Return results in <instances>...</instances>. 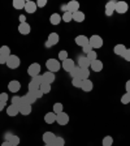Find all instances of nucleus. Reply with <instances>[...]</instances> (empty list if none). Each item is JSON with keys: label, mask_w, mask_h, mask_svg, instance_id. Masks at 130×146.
I'll use <instances>...</instances> for the list:
<instances>
[{"label": "nucleus", "mask_w": 130, "mask_h": 146, "mask_svg": "<svg viewBox=\"0 0 130 146\" xmlns=\"http://www.w3.org/2000/svg\"><path fill=\"white\" fill-rule=\"evenodd\" d=\"M20 89H21V84H20V81H17V80H13V81H11L8 84V90L11 91V93H18Z\"/></svg>", "instance_id": "nucleus-9"}, {"label": "nucleus", "mask_w": 130, "mask_h": 146, "mask_svg": "<svg viewBox=\"0 0 130 146\" xmlns=\"http://www.w3.org/2000/svg\"><path fill=\"white\" fill-rule=\"evenodd\" d=\"M7 141L12 143V146H17L20 143V137L16 136V134H8L7 136Z\"/></svg>", "instance_id": "nucleus-26"}, {"label": "nucleus", "mask_w": 130, "mask_h": 146, "mask_svg": "<svg viewBox=\"0 0 130 146\" xmlns=\"http://www.w3.org/2000/svg\"><path fill=\"white\" fill-rule=\"evenodd\" d=\"M46 67H47L48 72L56 73L61 69V63L57 60V59H48V60L46 61Z\"/></svg>", "instance_id": "nucleus-1"}, {"label": "nucleus", "mask_w": 130, "mask_h": 146, "mask_svg": "<svg viewBox=\"0 0 130 146\" xmlns=\"http://www.w3.org/2000/svg\"><path fill=\"white\" fill-rule=\"evenodd\" d=\"M61 18H63V21H65V22H70V21H73V15L70 12H65L61 16Z\"/></svg>", "instance_id": "nucleus-38"}, {"label": "nucleus", "mask_w": 130, "mask_h": 146, "mask_svg": "<svg viewBox=\"0 0 130 146\" xmlns=\"http://www.w3.org/2000/svg\"><path fill=\"white\" fill-rule=\"evenodd\" d=\"M0 100H1L3 103H7V100H8V94H7V93H1V94H0Z\"/></svg>", "instance_id": "nucleus-46"}, {"label": "nucleus", "mask_w": 130, "mask_h": 146, "mask_svg": "<svg viewBox=\"0 0 130 146\" xmlns=\"http://www.w3.org/2000/svg\"><path fill=\"white\" fill-rule=\"evenodd\" d=\"M103 146H112V143H113V138H112V136H106L103 138Z\"/></svg>", "instance_id": "nucleus-35"}, {"label": "nucleus", "mask_w": 130, "mask_h": 146, "mask_svg": "<svg viewBox=\"0 0 130 146\" xmlns=\"http://www.w3.org/2000/svg\"><path fill=\"white\" fill-rule=\"evenodd\" d=\"M61 68H63L65 72H72L74 68H76V63H74V60L73 59H70V58H68L67 60H64V61H61Z\"/></svg>", "instance_id": "nucleus-5"}, {"label": "nucleus", "mask_w": 130, "mask_h": 146, "mask_svg": "<svg viewBox=\"0 0 130 146\" xmlns=\"http://www.w3.org/2000/svg\"><path fill=\"white\" fill-rule=\"evenodd\" d=\"M44 47H46V48H49V47H52V44L48 42V40H47V42L44 43Z\"/></svg>", "instance_id": "nucleus-54"}, {"label": "nucleus", "mask_w": 130, "mask_h": 146, "mask_svg": "<svg viewBox=\"0 0 130 146\" xmlns=\"http://www.w3.org/2000/svg\"><path fill=\"white\" fill-rule=\"evenodd\" d=\"M44 121L47 123V124H53L55 121H56V113L52 111V112H47L44 115Z\"/></svg>", "instance_id": "nucleus-22"}, {"label": "nucleus", "mask_w": 130, "mask_h": 146, "mask_svg": "<svg viewBox=\"0 0 130 146\" xmlns=\"http://www.w3.org/2000/svg\"><path fill=\"white\" fill-rule=\"evenodd\" d=\"M33 94H34V97H35L36 99H39V98H42L43 95H44V94H43V93H42V91H40V89H38V90L33 91Z\"/></svg>", "instance_id": "nucleus-45"}, {"label": "nucleus", "mask_w": 130, "mask_h": 146, "mask_svg": "<svg viewBox=\"0 0 130 146\" xmlns=\"http://www.w3.org/2000/svg\"><path fill=\"white\" fill-rule=\"evenodd\" d=\"M90 68L92 70H94V72H102V70H103V61H100L99 59H98V60H95V61H92V63H91V65H90Z\"/></svg>", "instance_id": "nucleus-18"}, {"label": "nucleus", "mask_w": 130, "mask_h": 146, "mask_svg": "<svg viewBox=\"0 0 130 146\" xmlns=\"http://www.w3.org/2000/svg\"><path fill=\"white\" fill-rule=\"evenodd\" d=\"M90 65H91V61L88 60L86 56H81V58L78 59V67L79 68H83V69H88L90 68Z\"/></svg>", "instance_id": "nucleus-15"}, {"label": "nucleus", "mask_w": 130, "mask_h": 146, "mask_svg": "<svg viewBox=\"0 0 130 146\" xmlns=\"http://www.w3.org/2000/svg\"><path fill=\"white\" fill-rule=\"evenodd\" d=\"M86 58L88 59V60L91 61V63H92V61H95V60H98V52L95 51H91V52H88L87 55H86Z\"/></svg>", "instance_id": "nucleus-33"}, {"label": "nucleus", "mask_w": 130, "mask_h": 146, "mask_svg": "<svg viewBox=\"0 0 130 146\" xmlns=\"http://www.w3.org/2000/svg\"><path fill=\"white\" fill-rule=\"evenodd\" d=\"M5 65L9 68V69H17V68L21 65V60H20V58H18L17 55L12 54L11 56H8Z\"/></svg>", "instance_id": "nucleus-2"}, {"label": "nucleus", "mask_w": 130, "mask_h": 146, "mask_svg": "<svg viewBox=\"0 0 130 146\" xmlns=\"http://www.w3.org/2000/svg\"><path fill=\"white\" fill-rule=\"evenodd\" d=\"M47 40H48L52 46H56L59 43V40H60V36H59L57 33H49L48 39H47Z\"/></svg>", "instance_id": "nucleus-24"}, {"label": "nucleus", "mask_w": 130, "mask_h": 146, "mask_svg": "<svg viewBox=\"0 0 130 146\" xmlns=\"http://www.w3.org/2000/svg\"><path fill=\"white\" fill-rule=\"evenodd\" d=\"M67 8H68V12H70L73 15V13H76L79 11V3L76 1V0H72V1H69L67 4Z\"/></svg>", "instance_id": "nucleus-10"}, {"label": "nucleus", "mask_w": 130, "mask_h": 146, "mask_svg": "<svg viewBox=\"0 0 130 146\" xmlns=\"http://www.w3.org/2000/svg\"><path fill=\"white\" fill-rule=\"evenodd\" d=\"M88 77H90V69H83V68H81V73H79V78L83 81V80H88Z\"/></svg>", "instance_id": "nucleus-29"}, {"label": "nucleus", "mask_w": 130, "mask_h": 146, "mask_svg": "<svg viewBox=\"0 0 130 146\" xmlns=\"http://www.w3.org/2000/svg\"><path fill=\"white\" fill-rule=\"evenodd\" d=\"M35 100H36V98L34 97V94L31 91H27L26 94L22 97V103L24 104H34Z\"/></svg>", "instance_id": "nucleus-8"}, {"label": "nucleus", "mask_w": 130, "mask_h": 146, "mask_svg": "<svg viewBox=\"0 0 130 146\" xmlns=\"http://www.w3.org/2000/svg\"><path fill=\"white\" fill-rule=\"evenodd\" d=\"M0 55H3V56H7V58H8V56H11V48H9L8 46H1V47H0Z\"/></svg>", "instance_id": "nucleus-31"}, {"label": "nucleus", "mask_w": 130, "mask_h": 146, "mask_svg": "<svg viewBox=\"0 0 130 146\" xmlns=\"http://www.w3.org/2000/svg\"><path fill=\"white\" fill-rule=\"evenodd\" d=\"M56 123H57L59 125H67L68 123H69V115H68L67 112H60L56 115Z\"/></svg>", "instance_id": "nucleus-6"}, {"label": "nucleus", "mask_w": 130, "mask_h": 146, "mask_svg": "<svg viewBox=\"0 0 130 146\" xmlns=\"http://www.w3.org/2000/svg\"><path fill=\"white\" fill-rule=\"evenodd\" d=\"M43 141H44V143H52L55 141V138H56V136H55L53 132H44L43 133Z\"/></svg>", "instance_id": "nucleus-13"}, {"label": "nucleus", "mask_w": 130, "mask_h": 146, "mask_svg": "<svg viewBox=\"0 0 130 146\" xmlns=\"http://www.w3.org/2000/svg\"><path fill=\"white\" fill-rule=\"evenodd\" d=\"M52 143H53L55 146H64V145H65V141H64L63 137L56 136V138H55V141Z\"/></svg>", "instance_id": "nucleus-36"}, {"label": "nucleus", "mask_w": 130, "mask_h": 146, "mask_svg": "<svg viewBox=\"0 0 130 146\" xmlns=\"http://www.w3.org/2000/svg\"><path fill=\"white\" fill-rule=\"evenodd\" d=\"M53 112L57 115V113L63 112V104L61 103H55L53 104Z\"/></svg>", "instance_id": "nucleus-40"}, {"label": "nucleus", "mask_w": 130, "mask_h": 146, "mask_svg": "<svg viewBox=\"0 0 130 146\" xmlns=\"http://www.w3.org/2000/svg\"><path fill=\"white\" fill-rule=\"evenodd\" d=\"M116 3L117 1H108V3L106 4V15L107 16H112L113 13H115V8H116Z\"/></svg>", "instance_id": "nucleus-14"}, {"label": "nucleus", "mask_w": 130, "mask_h": 146, "mask_svg": "<svg viewBox=\"0 0 130 146\" xmlns=\"http://www.w3.org/2000/svg\"><path fill=\"white\" fill-rule=\"evenodd\" d=\"M46 146H55L53 143H46Z\"/></svg>", "instance_id": "nucleus-55"}, {"label": "nucleus", "mask_w": 130, "mask_h": 146, "mask_svg": "<svg viewBox=\"0 0 130 146\" xmlns=\"http://www.w3.org/2000/svg\"><path fill=\"white\" fill-rule=\"evenodd\" d=\"M73 21L83 22V21H85V13L81 12V11H78V12H76V13H73Z\"/></svg>", "instance_id": "nucleus-27"}, {"label": "nucleus", "mask_w": 130, "mask_h": 146, "mask_svg": "<svg viewBox=\"0 0 130 146\" xmlns=\"http://www.w3.org/2000/svg\"><path fill=\"white\" fill-rule=\"evenodd\" d=\"M122 58H124L126 61H130V48L126 50V52L124 54V56H122Z\"/></svg>", "instance_id": "nucleus-48"}, {"label": "nucleus", "mask_w": 130, "mask_h": 146, "mask_svg": "<svg viewBox=\"0 0 130 146\" xmlns=\"http://www.w3.org/2000/svg\"><path fill=\"white\" fill-rule=\"evenodd\" d=\"M11 102H12V104L16 107H20L21 104H24L22 103V97H18V95H15V97L11 99Z\"/></svg>", "instance_id": "nucleus-30"}, {"label": "nucleus", "mask_w": 130, "mask_h": 146, "mask_svg": "<svg viewBox=\"0 0 130 146\" xmlns=\"http://www.w3.org/2000/svg\"><path fill=\"white\" fill-rule=\"evenodd\" d=\"M67 59H68V52L65 51V50H63V51L59 52V60L64 61V60H67Z\"/></svg>", "instance_id": "nucleus-42"}, {"label": "nucleus", "mask_w": 130, "mask_h": 146, "mask_svg": "<svg viewBox=\"0 0 130 146\" xmlns=\"http://www.w3.org/2000/svg\"><path fill=\"white\" fill-rule=\"evenodd\" d=\"M18 110H20L21 115L27 116V115H30V112H31V104H21V106L18 107Z\"/></svg>", "instance_id": "nucleus-21"}, {"label": "nucleus", "mask_w": 130, "mask_h": 146, "mask_svg": "<svg viewBox=\"0 0 130 146\" xmlns=\"http://www.w3.org/2000/svg\"><path fill=\"white\" fill-rule=\"evenodd\" d=\"M125 89H126V93H129V94H130V80H127V81H126Z\"/></svg>", "instance_id": "nucleus-50"}, {"label": "nucleus", "mask_w": 130, "mask_h": 146, "mask_svg": "<svg viewBox=\"0 0 130 146\" xmlns=\"http://www.w3.org/2000/svg\"><path fill=\"white\" fill-rule=\"evenodd\" d=\"M39 89H40V91H42L43 94H48L49 91H51V85H49V84H46V82H43L42 85L39 86Z\"/></svg>", "instance_id": "nucleus-32"}, {"label": "nucleus", "mask_w": 130, "mask_h": 146, "mask_svg": "<svg viewBox=\"0 0 130 146\" xmlns=\"http://www.w3.org/2000/svg\"><path fill=\"white\" fill-rule=\"evenodd\" d=\"M46 5H47V0H38L36 1V7H39V8L46 7Z\"/></svg>", "instance_id": "nucleus-47"}, {"label": "nucleus", "mask_w": 130, "mask_h": 146, "mask_svg": "<svg viewBox=\"0 0 130 146\" xmlns=\"http://www.w3.org/2000/svg\"><path fill=\"white\" fill-rule=\"evenodd\" d=\"M27 89H29V91H35V90H38L39 89V85H36L35 82H33V81H30L29 82V85H27Z\"/></svg>", "instance_id": "nucleus-39"}, {"label": "nucleus", "mask_w": 130, "mask_h": 146, "mask_svg": "<svg viewBox=\"0 0 130 146\" xmlns=\"http://www.w3.org/2000/svg\"><path fill=\"white\" fill-rule=\"evenodd\" d=\"M79 73H81V68L77 65V67L70 72V76H72V78H79Z\"/></svg>", "instance_id": "nucleus-37"}, {"label": "nucleus", "mask_w": 130, "mask_h": 146, "mask_svg": "<svg viewBox=\"0 0 130 146\" xmlns=\"http://www.w3.org/2000/svg\"><path fill=\"white\" fill-rule=\"evenodd\" d=\"M1 146H12V143L9 142V141H4V142L1 143Z\"/></svg>", "instance_id": "nucleus-52"}, {"label": "nucleus", "mask_w": 130, "mask_h": 146, "mask_svg": "<svg viewBox=\"0 0 130 146\" xmlns=\"http://www.w3.org/2000/svg\"><path fill=\"white\" fill-rule=\"evenodd\" d=\"M88 43L92 47V50H98L100 47H103V38L100 35H92L88 38Z\"/></svg>", "instance_id": "nucleus-3"}, {"label": "nucleus", "mask_w": 130, "mask_h": 146, "mask_svg": "<svg viewBox=\"0 0 130 146\" xmlns=\"http://www.w3.org/2000/svg\"><path fill=\"white\" fill-rule=\"evenodd\" d=\"M43 78H44V82L46 84H49L51 85L52 82H55V78H56V76H55V73L52 72H44V74H43Z\"/></svg>", "instance_id": "nucleus-20"}, {"label": "nucleus", "mask_w": 130, "mask_h": 146, "mask_svg": "<svg viewBox=\"0 0 130 146\" xmlns=\"http://www.w3.org/2000/svg\"><path fill=\"white\" fill-rule=\"evenodd\" d=\"M74 42H76L77 46H79V47H83L85 44H87L88 43V38L86 35H77L76 36V39H74Z\"/></svg>", "instance_id": "nucleus-17"}, {"label": "nucleus", "mask_w": 130, "mask_h": 146, "mask_svg": "<svg viewBox=\"0 0 130 146\" xmlns=\"http://www.w3.org/2000/svg\"><path fill=\"white\" fill-rule=\"evenodd\" d=\"M30 30H31V27L27 22H24V24L20 22V25H18V33L20 34H22V35H27V34L30 33Z\"/></svg>", "instance_id": "nucleus-11"}, {"label": "nucleus", "mask_w": 130, "mask_h": 146, "mask_svg": "<svg viewBox=\"0 0 130 146\" xmlns=\"http://www.w3.org/2000/svg\"><path fill=\"white\" fill-rule=\"evenodd\" d=\"M81 89L83 91H86V93H87V91H91L92 89H94V84H92V81H91L90 78H88V80H83V81H82Z\"/></svg>", "instance_id": "nucleus-16"}, {"label": "nucleus", "mask_w": 130, "mask_h": 146, "mask_svg": "<svg viewBox=\"0 0 130 146\" xmlns=\"http://www.w3.org/2000/svg\"><path fill=\"white\" fill-rule=\"evenodd\" d=\"M13 8H16V9H24L25 8V4H26V1L25 0H13Z\"/></svg>", "instance_id": "nucleus-28"}, {"label": "nucleus", "mask_w": 130, "mask_h": 146, "mask_svg": "<svg viewBox=\"0 0 130 146\" xmlns=\"http://www.w3.org/2000/svg\"><path fill=\"white\" fill-rule=\"evenodd\" d=\"M40 69H42V67H40L39 63H33L29 65V68H27V73H29V76L33 78V77L38 76L40 73Z\"/></svg>", "instance_id": "nucleus-4"}, {"label": "nucleus", "mask_w": 130, "mask_h": 146, "mask_svg": "<svg viewBox=\"0 0 130 146\" xmlns=\"http://www.w3.org/2000/svg\"><path fill=\"white\" fill-rule=\"evenodd\" d=\"M72 85L74 88H81L82 86V80L81 78H72Z\"/></svg>", "instance_id": "nucleus-43"}, {"label": "nucleus", "mask_w": 130, "mask_h": 146, "mask_svg": "<svg viewBox=\"0 0 130 146\" xmlns=\"http://www.w3.org/2000/svg\"><path fill=\"white\" fill-rule=\"evenodd\" d=\"M61 21H63V18H61V16L59 15V13H53V15H51V17H49V22H51L52 25H59Z\"/></svg>", "instance_id": "nucleus-25"}, {"label": "nucleus", "mask_w": 130, "mask_h": 146, "mask_svg": "<svg viewBox=\"0 0 130 146\" xmlns=\"http://www.w3.org/2000/svg\"><path fill=\"white\" fill-rule=\"evenodd\" d=\"M4 107H5V103H3V102L0 100V112H1V111L4 110Z\"/></svg>", "instance_id": "nucleus-53"}, {"label": "nucleus", "mask_w": 130, "mask_h": 146, "mask_svg": "<svg viewBox=\"0 0 130 146\" xmlns=\"http://www.w3.org/2000/svg\"><path fill=\"white\" fill-rule=\"evenodd\" d=\"M121 103L122 104H129L130 103V94L129 93H126V94H124L121 97Z\"/></svg>", "instance_id": "nucleus-41"}, {"label": "nucleus", "mask_w": 130, "mask_h": 146, "mask_svg": "<svg viewBox=\"0 0 130 146\" xmlns=\"http://www.w3.org/2000/svg\"><path fill=\"white\" fill-rule=\"evenodd\" d=\"M18 18H20V21H21V24H24V22H26V17H25L24 15H21V16H20V17H18Z\"/></svg>", "instance_id": "nucleus-51"}, {"label": "nucleus", "mask_w": 130, "mask_h": 146, "mask_svg": "<svg viewBox=\"0 0 130 146\" xmlns=\"http://www.w3.org/2000/svg\"><path fill=\"white\" fill-rule=\"evenodd\" d=\"M126 47H125L124 44H117L115 46V48H113V52H115L117 56H124V54L126 52Z\"/></svg>", "instance_id": "nucleus-23"}, {"label": "nucleus", "mask_w": 130, "mask_h": 146, "mask_svg": "<svg viewBox=\"0 0 130 146\" xmlns=\"http://www.w3.org/2000/svg\"><path fill=\"white\" fill-rule=\"evenodd\" d=\"M82 51H83L86 55H87L88 52L94 51V50H92V47H91V46H90V43H87V44H85V46H83V47H82Z\"/></svg>", "instance_id": "nucleus-44"}, {"label": "nucleus", "mask_w": 130, "mask_h": 146, "mask_svg": "<svg viewBox=\"0 0 130 146\" xmlns=\"http://www.w3.org/2000/svg\"><path fill=\"white\" fill-rule=\"evenodd\" d=\"M25 11H26L27 13H35L36 9H38V7H36V3L35 1H26V4H25Z\"/></svg>", "instance_id": "nucleus-12"}, {"label": "nucleus", "mask_w": 130, "mask_h": 146, "mask_svg": "<svg viewBox=\"0 0 130 146\" xmlns=\"http://www.w3.org/2000/svg\"><path fill=\"white\" fill-rule=\"evenodd\" d=\"M129 11V5H127L126 1H117L116 3V8H115V12L120 13V15H124Z\"/></svg>", "instance_id": "nucleus-7"}, {"label": "nucleus", "mask_w": 130, "mask_h": 146, "mask_svg": "<svg viewBox=\"0 0 130 146\" xmlns=\"http://www.w3.org/2000/svg\"><path fill=\"white\" fill-rule=\"evenodd\" d=\"M7 56H3V55H0V64H7Z\"/></svg>", "instance_id": "nucleus-49"}, {"label": "nucleus", "mask_w": 130, "mask_h": 146, "mask_svg": "<svg viewBox=\"0 0 130 146\" xmlns=\"http://www.w3.org/2000/svg\"><path fill=\"white\" fill-rule=\"evenodd\" d=\"M31 81L33 82H35L36 85H42L43 82H44V78H43V74H38V76H35V77H33L31 78Z\"/></svg>", "instance_id": "nucleus-34"}, {"label": "nucleus", "mask_w": 130, "mask_h": 146, "mask_svg": "<svg viewBox=\"0 0 130 146\" xmlns=\"http://www.w3.org/2000/svg\"><path fill=\"white\" fill-rule=\"evenodd\" d=\"M18 113H20V110H18V107L13 106V104H11V106L7 107V115L11 116V117H15V116H17Z\"/></svg>", "instance_id": "nucleus-19"}]
</instances>
